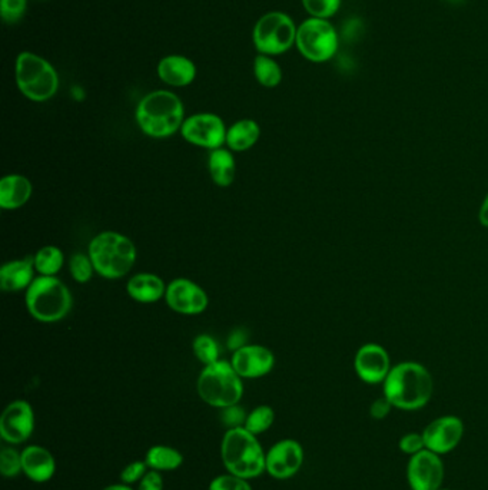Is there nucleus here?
Returning a JSON list of instances; mask_svg holds the SVG:
<instances>
[{"label": "nucleus", "mask_w": 488, "mask_h": 490, "mask_svg": "<svg viewBox=\"0 0 488 490\" xmlns=\"http://www.w3.org/2000/svg\"><path fill=\"white\" fill-rule=\"evenodd\" d=\"M28 0H0V13L6 23H16L25 15Z\"/></svg>", "instance_id": "obj_33"}, {"label": "nucleus", "mask_w": 488, "mask_h": 490, "mask_svg": "<svg viewBox=\"0 0 488 490\" xmlns=\"http://www.w3.org/2000/svg\"><path fill=\"white\" fill-rule=\"evenodd\" d=\"M231 364L242 379H259L270 375L275 366L273 351L259 344H247L233 351Z\"/></svg>", "instance_id": "obj_17"}, {"label": "nucleus", "mask_w": 488, "mask_h": 490, "mask_svg": "<svg viewBox=\"0 0 488 490\" xmlns=\"http://www.w3.org/2000/svg\"><path fill=\"white\" fill-rule=\"evenodd\" d=\"M158 76L162 82L171 87H188L197 78V66L187 56L169 55L159 62Z\"/></svg>", "instance_id": "obj_19"}, {"label": "nucleus", "mask_w": 488, "mask_h": 490, "mask_svg": "<svg viewBox=\"0 0 488 490\" xmlns=\"http://www.w3.org/2000/svg\"><path fill=\"white\" fill-rule=\"evenodd\" d=\"M102 490H132V487H130V485H111V486L105 487Z\"/></svg>", "instance_id": "obj_42"}, {"label": "nucleus", "mask_w": 488, "mask_h": 490, "mask_svg": "<svg viewBox=\"0 0 488 490\" xmlns=\"http://www.w3.org/2000/svg\"><path fill=\"white\" fill-rule=\"evenodd\" d=\"M464 433L466 426L459 416H440L423 430L425 449L440 456L451 453L463 442Z\"/></svg>", "instance_id": "obj_12"}, {"label": "nucleus", "mask_w": 488, "mask_h": 490, "mask_svg": "<svg viewBox=\"0 0 488 490\" xmlns=\"http://www.w3.org/2000/svg\"><path fill=\"white\" fill-rule=\"evenodd\" d=\"M254 73L263 87L275 88L282 80V71L278 62L268 55L259 54L254 61Z\"/></svg>", "instance_id": "obj_27"}, {"label": "nucleus", "mask_w": 488, "mask_h": 490, "mask_svg": "<svg viewBox=\"0 0 488 490\" xmlns=\"http://www.w3.org/2000/svg\"><path fill=\"white\" fill-rule=\"evenodd\" d=\"M342 0H302V6L311 18L328 19L337 15Z\"/></svg>", "instance_id": "obj_31"}, {"label": "nucleus", "mask_w": 488, "mask_h": 490, "mask_svg": "<svg viewBox=\"0 0 488 490\" xmlns=\"http://www.w3.org/2000/svg\"><path fill=\"white\" fill-rule=\"evenodd\" d=\"M35 256L12 260L0 268V287L4 292L28 290L35 280Z\"/></svg>", "instance_id": "obj_18"}, {"label": "nucleus", "mask_w": 488, "mask_h": 490, "mask_svg": "<svg viewBox=\"0 0 488 490\" xmlns=\"http://www.w3.org/2000/svg\"><path fill=\"white\" fill-rule=\"evenodd\" d=\"M244 409L240 408L238 404L235 406H230V408L223 409L221 413V420L223 425L230 429H238V427H244L245 420H247Z\"/></svg>", "instance_id": "obj_36"}, {"label": "nucleus", "mask_w": 488, "mask_h": 490, "mask_svg": "<svg viewBox=\"0 0 488 490\" xmlns=\"http://www.w3.org/2000/svg\"><path fill=\"white\" fill-rule=\"evenodd\" d=\"M0 472L4 477H15L23 472L22 453H18L12 447H4L0 452Z\"/></svg>", "instance_id": "obj_32"}, {"label": "nucleus", "mask_w": 488, "mask_h": 490, "mask_svg": "<svg viewBox=\"0 0 488 490\" xmlns=\"http://www.w3.org/2000/svg\"><path fill=\"white\" fill-rule=\"evenodd\" d=\"M354 368L359 379L366 384H380L387 379L392 368L387 350L375 342H368L357 351Z\"/></svg>", "instance_id": "obj_16"}, {"label": "nucleus", "mask_w": 488, "mask_h": 490, "mask_svg": "<svg viewBox=\"0 0 488 490\" xmlns=\"http://www.w3.org/2000/svg\"><path fill=\"white\" fill-rule=\"evenodd\" d=\"M32 192V182L25 175H6L0 181V207L11 211L22 208L29 202Z\"/></svg>", "instance_id": "obj_21"}, {"label": "nucleus", "mask_w": 488, "mask_h": 490, "mask_svg": "<svg viewBox=\"0 0 488 490\" xmlns=\"http://www.w3.org/2000/svg\"><path fill=\"white\" fill-rule=\"evenodd\" d=\"M147 473V461H132L130 465L123 469L121 473V480L125 485H132V483L140 482L144 479V476Z\"/></svg>", "instance_id": "obj_37"}, {"label": "nucleus", "mask_w": 488, "mask_h": 490, "mask_svg": "<svg viewBox=\"0 0 488 490\" xmlns=\"http://www.w3.org/2000/svg\"><path fill=\"white\" fill-rule=\"evenodd\" d=\"M198 394L212 408L225 409L240 403L244 396L242 377L231 361L218 360L205 366L198 377Z\"/></svg>", "instance_id": "obj_6"}, {"label": "nucleus", "mask_w": 488, "mask_h": 490, "mask_svg": "<svg viewBox=\"0 0 488 490\" xmlns=\"http://www.w3.org/2000/svg\"><path fill=\"white\" fill-rule=\"evenodd\" d=\"M478 220H480L481 225L488 228V194L485 195L484 201L481 204Z\"/></svg>", "instance_id": "obj_41"}, {"label": "nucleus", "mask_w": 488, "mask_h": 490, "mask_svg": "<svg viewBox=\"0 0 488 490\" xmlns=\"http://www.w3.org/2000/svg\"><path fill=\"white\" fill-rule=\"evenodd\" d=\"M192 349H194V354L198 360L201 361L204 366H209V364L216 363L219 360L221 350H219L218 342L211 335H197L192 342Z\"/></svg>", "instance_id": "obj_28"}, {"label": "nucleus", "mask_w": 488, "mask_h": 490, "mask_svg": "<svg viewBox=\"0 0 488 490\" xmlns=\"http://www.w3.org/2000/svg\"><path fill=\"white\" fill-rule=\"evenodd\" d=\"M69 271L76 283H80V284L89 283L95 271L89 254H73L69 261Z\"/></svg>", "instance_id": "obj_30"}, {"label": "nucleus", "mask_w": 488, "mask_h": 490, "mask_svg": "<svg viewBox=\"0 0 488 490\" xmlns=\"http://www.w3.org/2000/svg\"><path fill=\"white\" fill-rule=\"evenodd\" d=\"M26 308L40 323H56L71 313L73 297L65 283L56 277L39 275L26 290Z\"/></svg>", "instance_id": "obj_5"}, {"label": "nucleus", "mask_w": 488, "mask_h": 490, "mask_svg": "<svg viewBox=\"0 0 488 490\" xmlns=\"http://www.w3.org/2000/svg\"><path fill=\"white\" fill-rule=\"evenodd\" d=\"M244 346H247V333L242 328L233 330L230 337H228V347L232 351H237V350L242 349Z\"/></svg>", "instance_id": "obj_40"}, {"label": "nucleus", "mask_w": 488, "mask_h": 490, "mask_svg": "<svg viewBox=\"0 0 488 490\" xmlns=\"http://www.w3.org/2000/svg\"><path fill=\"white\" fill-rule=\"evenodd\" d=\"M22 469L30 480L45 483L54 477L56 461L51 452L42 446H28L22 452Z\"/></svg>", "instance_id": "obj_20"}, {"label": "nucleus", "mask_w": 488, "mask_h": 490, "mask_svg": "<svg viewBox=\"0 0 488 490\" xmlns=\"http://www.w3.org/2000/svg\"><path fill=\"white\" fill-rule=\"evenodd\" d=\"M302 463H304V449L297 440H281L266 453V472L275 479H290L299 472Z\"/></svg>", "instance_id": "obj_15"}, {"label": "nucleus", "mask_w": 488, "mask_h": 490, "mask_svg": "<svg viewBox=\"0 0 488 490\" xmlns=\"http://www.w3.org/2000/svg\"><path fill=\"white\" fill-rule=\"evenodd\" d=\"M273 422H275L273 409L270 406H259L247 416L244 427L257 436V435H261L270 429Z\"/></svg>", "instance_id": "obj_29"}, {"label": "nucleus", "mask_w": 488, "mask_h": 490, "mask_svg": "<svg viewBox=\"0 0 488 490\" xmlns=\"http://www.w3.org/2000/svg\"><path fill=\"white\" fill-rule=\"evenodd\" d=\"M445 469L440 454L424 449L407 463V482L411 490H438L444 482Z\"/></svg>", "instance_id": "obj_11"}, {"label": "nucleus", "mask_w": 488, "mask_h": 490, "mask_svg": "<svg viewBox=\"0 0 488 490\" xmlns=\"http://www.w3.org/2000/svg\"><path fill=\"white\" fill-rule=\"evenodd\" d=\"M63 263H65V256L62 253V249L55 245H45L35 254V268L40 275L56 277L63 267Z\"/></svg>", "instance_id": "obj_26"}, {"label": "nucleus", "mask_w": 488, "mask_h": 490, "mask_svg": "<svg viewBox=\"0 0 488 490\" xmlns=\"http://www.w3.org/2000/svg\"><path fill=\"white\" fill-rule=\"evenodd\" d=\"M165 301L171 310L198 316L208 308L209 297L201 285L188 278H176L166 287Z\"/></svg>", "instance_id": "obj_13"}, {"label": "nucleus", "mask_w": 488, "mask_h": 490, "mask_svg": "<svg viewBox=\"0 0 488 490\" xmlns=\"http://www.w3.org/2000/svg\"><path fill=\"white\" fill-rule=\"evenodd\" d=\"M208 170L214 184L221 188L230 187L235 181L237 164L231 149L218 148L208 156Z\"/></svg>", "instance_id": "obj_24"}, {"label": "nucleus", "mask_w": 488, "mask_h": 490, "mask_svg": "<svg viewBox=\"0 0 488 490\" xmlns=\"http://www.w3.org/2000/svg\"><path fill=\"white\" fill-rule=\"evenodd\" d=\"M138 490H164V480H162L161 472L158 470H149L140 480Z\"/></svg>", "instance_id": "obj_39"}, {"label": "nucleus", "mask_w": 488, "mask_h": 490, "mask_svg": "<svg viewBox=\"0 0 488 490\" xmlns=\"http://www.w3.org/2000/svg\"><path fill=\"white\" fill-rule=\"evenodd\" d=\"M400 451L407 456H414L425 449V440H424L423 432H408L402 435L399 442Z\"/></svg>", "instance_id": "obj_35"}, {"label": "nucleus", "mask_w": 488, "mask_h": 490, "mask_svg": "<svg viewBox=\"0 0 488 490\" xmlns=\"http://www.w3.org/2000/svg\"><path fill=\"white\" fill-rule=\"evenodd\" d=\"M392 409H394V406H392L391 401H388L387 397H378L371 403L370 416L375 420H383V418H388Z\"/></svg>", "instance_id": "obj_38"}, {"label": "nucleus", "mask_w": 488, "mask_h": 490, "mask_svg": "<svg viewBox=\"0 0 488 490\" xmlns=\"http://www.w3.org/2000/svg\"><path fill=\"white\" fill-rule=\"evenodd\" d=\"M35 429V415L28 401H12L0 418V436L6 444H19L29 439Z\"/></svg>", "instance_id": "obj_14"}, {"label": "nucleus", "mask_w": 488, "mask_h": 490, "mask_svg": "<svg viewBox=\"0 0 488 490\" xmlns=\"http://www.w3.org/2000/svg\"><path fill=\"white\" fill-rule=\"evenodd\" d=\"M88 254L97 275L108 280L125 277L138 258L132 240L116 231H104L95 235L89 242Z\"/></svg>", "instance_id": "obj_3"}, {"label": "nucleus", "mask_w": 488, "mask_h": 490, "mask_svg": "<svg viewBox=\"0 0 488 490\" xmlns=\"http://www.w3.org/2000/svg\"><path fill=\"white\" fill-rule=\"evenodd\" d=\"M383 392L394 409L416 411L425 408L434 392V380L427 368L416 361H404L390 370Z\"/></svg>", "instance_id": "obj_1"}, {"label": "nucleus", "mask_w": 488, "mask_h": 490, "mask_svg": "<svg viewBox=\"0 0 488 490\" xmlns=\"http://www.w3.org/2000/svg\"><path fill=\"white\" fill-rule=\"evenodd\" d=\"M209 490H252L248 479H242L240 476L223 475L212 480Z\"/></svg>", "instance_id": "obj_34"}, {"label": "nucleus", "mask_w": 488, "mask_h": 490, "mask_svg": "<svg viewBox=\"0 0 488 490\" xmlns=\"http://www.w3.org/2000/svg\"><path fill=\"white\" fill-rule=\"evenodd\" d=\"M338 45L340 38L330 21L309 18L299 26L295 46L304 58L314 63H324L334 58Z\"/></svg>", "instance_id": "obj_8"}, {"label": "nucleus", "mask_w": 488, "mask_h": 490, "mask_svg": "<svg viewBox=\"0 0 488 490\" xmlns=\"http://www.w3.org/2000/svg\"><path fill=\"white\" fill-rule=\"evenodd\" d=\"M165 283L159 275L152 273H139L133 275L128 284H126V292L130 299L138 303L151 304L156 303L164 299L166 294Z\"/></svg>", "instance_id": "obj_22"}, {"label": "nucleus", "mask_w": 488, "mask_h": 490, "mask_svg": "<svg viewBox=\"0 0 488 490\" xmlns=\"http://www.w3.org/2000/svg\"><path fill=\"white\" fill-rule=\"evenodd\" d=\"M221 454L226 470L242 479H252L266 470V453H264L256 435L245 427L230 429L225 433Z\"/></svg>", "instance_id": "obj_4"}, {"label": "nucleus", "mask_w": 488, "mask_h": 490, "mask_svg": "<svg viewBox=\"0 0 488 490\" xmlns=\"http://www.w3.org/2000/svg\"><path fill=\"white\" fill-rule=\"evenodd\" d=\"M135 119L145 135L164 139L181 131L187 118L178 95L169 90H154L140 99Z\"/></svg>", "instance_id": "obj_2"}, {"label": "nucleus", "mask_w": 488, "mask_h": 490, "mask_svg": "<svg viewBox=\"0 0 488 490\" xmlns=\"http://www.w3.org/2000/svg\"><path fill=\"white\" fill-rule=\"evenodd\" d=\"M261 128L254 119H240L226 131L225 145L235 152L248 151L258 142Z\"/></svg>", "instance_id": "obj_23"}, {"label": "nucleus", "mask_w": 488, "mask_h": 490, "mask_svg": "<svg viewBox=\"0 0 488 490\" xmlns=\"http://www.w3.org/2000/svg\"><path fill=\"white\" fill-rule=\"evenodd\" d=\"M438 490H452V489H445V487H442V489H438Z\"/></svg>", "instance_id": "obj_44"}, {"label": "nucleus", "mask_w": 488, "mask_h": 490, "mask_svg": "<svg viewBox=\"0 0 488 490\" xmlns=\"http://www.w3.org/2000/svg\"><path fill=\"white\" fill-rule=\"evenodd\" d=\"M297 30L299 28L287 13L270 12L257 22L252 38L259 54L277 56L294 46Z\"/></svg>", "instance_id": "obj_9"}, {"label": "nucleus", "mask_w": 488, "mask_h": 490, "mask_svg": "<svg viewBox=\"0 0 488 490\" xmlns=\"http://www.w3.org/2000/svg\"><path fill=\"white\" fill-rule=\"evenodd\" d=\"M226 131L228 128L225 127L221 116L202 112L183 121L181 135L190 145L214 151L223 148L225 145Z\"/></svg>", "instance_id": "obj_10"}, {"label": "nucleus", "mask_w": 488, "mask_h": 490, "mask_svg": "<svg viewBox=\"0 0 488 490\" xmlns=\"http://www.w3.org/2000/svg\"><path fill=\"white\" fill-rule=\"evenodd\" d=\"M449 2H461V0H449Z\"/></svg>", "instance_id": "obj_43"}, {"label": "nucleus", "mask_w": 488, "mask_h": 490, "mask_svg": "<svg viewBox=\"0 0 488 490\" xmlns=\"http://www.w3.org/2000/svg\"><path fill=\"white\" fill-rule=\"evenodd\" d=\"M16 83L23 97L33 102H46L59 89L56 69L39 55L22 52L16 59Z\"/></svg>", "instance_id": "obj_7"}, {"label": "nucleus", "mask_w": 488, "mask_h": 490, "mask_svg": "<svg viewBox=\"0 0 488 490\" xmlns=\"http://www.w3.org/2000/svg\"><path fill=\"white\" fill-rule=\"evenodd\" d=\"M147 468L158 472H169L176 470L183 463V456L181 452L169 446H154L147 451Z\"/></svg>", "instance_id": "obj_25"}]
</instances>
